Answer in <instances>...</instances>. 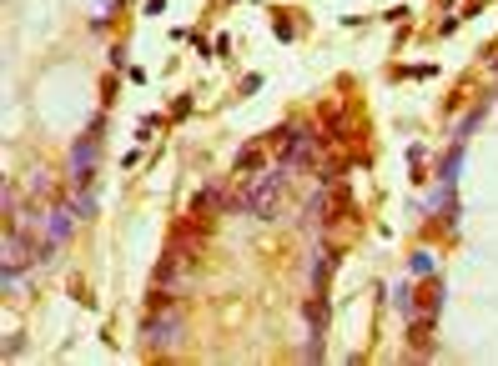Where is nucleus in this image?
Wrapping results in <instances>:
<instances>
[{"mask_svg": "<svg viewBox=\"0 0 498 366\" xmlns=\"http://www.w3.org/2000/svg\"><path fill=\"white\" fill-rule=\"evenodd\" d=\"M176 336H182V311H176V306H156L152 316H146V332H141L146 351H167V347H176Z\"/></svg>", "mask_w": 498, "mask_h": 366, "instance_id": "1", "label": "nucleus"}, {"mask_svg": "<svg viewBox=\"0 0 498 366\" xmlns=\"http://www.w3.org/2000/svg\"><path fill=\"white\" fill-rule=\"evenodd\" d=\"M277 141L287 146V156H282L287 166H302V161H312V156H317V141H312V136H297V131H277Z\"/></svg>", "mask_w": 498, "mask_h": 366, "instance_id": "3", "label": "nucleus"}, {"mask_svg": "<svg viewBox=\"0 0 498 366\" xmlns=\"http://www.w3.org/2000/svg\"><path fill=\"white\" fill-rule=\"evenodd\" d=\"M277 196H282V176H267V171H262V176L242 191V201H237V206H242V211H252V216H272Z\"/></svg>", "mask_w": 498, "mask_h": 366, "instance_id": "2", "label": "nucleus"}]
</instances>
